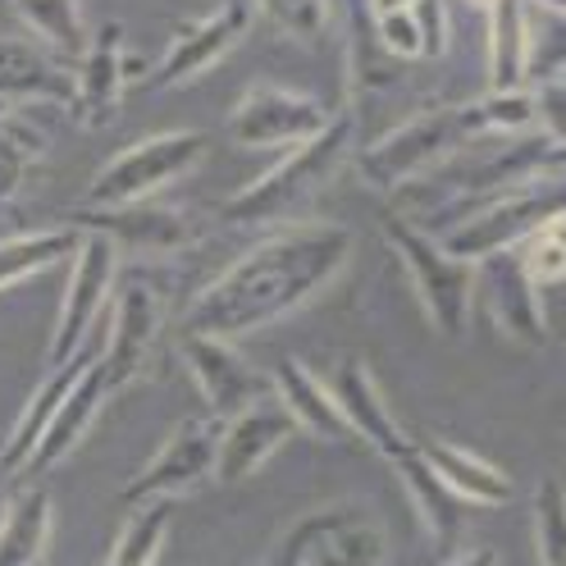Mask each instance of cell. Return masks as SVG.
Returning <instances> with one entry per match:
<instances>
[{
  "label": "cell",
  "mask_w": 566,
  "mask_h": 566,
  "mask_svg": "<svg viewBox=\"0 0 566 566\" xmlns=\"http://www.w3.org/2000/svg\"><path fill=\"white\" fill-rule=\"evenodd\" d=\"M352 252H357L352 229L334 220L279 224L270 238H261L252 252H242L220 279H210L188 302L184 329L216 334L229 343L256 329H270L321 297L343 274Z\"/></svg>",
  "instance_id": "1"
},
{
  "label": "cell",
  "mask_w": 566,
  "mask_h": 566,
  "mask_svg": "<svg viewBox=\"0 0 566 566\" xmlns=\"http://www.w3.org/2000/svg\"><path fill=\"white\" fill-rule=\"evenodd\" d=\"M484 133H503V137L535 133V96H530V87L484 92L480 101L430 105V111L402 119L398 128L375 137L370 147H361L357 174H361V184H370L379 192H402L407 184L424 179V174L439 169L452 151H462L467 142H475Z\"/></svg>",
  "instance_id": "2"
},
{
  "label": "cell",
  "mask_w": 566,
  "mask_h": 566,
  "mask_svg": "<svg viewBox=\"0 0 566 566\" xmlns=\"http://www.w3.org/2000/svg\"><path fill=\"white\" fill-rule=\"evenodd\" d=\"M347 165H357V115H352V111L334 115V124L321 137H311V142H302V147H293L274 169H265L256 184H247L242 192H233L220 216H224V224H270V220H283L293 206L311 201Z\"/></svg>",
  "instance_id": "3"
},
{
  "label": "cell",
  "mask_w": 566,
  "mask_h": 566,
  "mask_svg": "<svg viewBox=\"0 0 566 566\" xmlns=\"http://www.w3.org/2000/svg\"><path fill=\"white\" fill-rule=\"evenodd\" d=\"M384 242L398 252L411 289L424 306V321L434 325L439 338L457 343L467 338L471 329V297H475V283H480V265L471 261H457L452 252H443V242H434L424 233L407 210H384L379 216Z\"/></svg>",
  "instance_id": "4"
},
{
  "label": "cell",
  "mask_w": 566,
  "mask_h": 566,
  "mask_svg": "<svg viewBox=\"0 0 566 566\" xmlns=\"http://www.w3.org/2000/svg\"><path fill=\"white\" fill-rule=\"evenodd\" d=\"M566 169H544L530 174L521 184H507L493 197H484L467 220H457L443 238V252H452L457 261H489L507 252V247H521L530 233H535L548 216L566 210Z\"/></svg>",
  "instance_id": "5"
},
{
  "label": "cell",
  "mask_w": 566,
  "mask_h": 566,
  "mask_svg": "<svg viewBox=\"0 0 566 566\" xmlns=\"http://www.w3.org/2000/svg\"><path fill=\"white\" fill-rule=\"evenodd\" d=\"M388 539L370 507L361 503H321L283 525L261 566H384Z\"/></svg>",
  "instance_id": "6"
},
{
  "label": "cell",
  "mask_w": 566,
  "mask_h": 566,
  "mask_svg": "<svg viewBox=\"0 0 566 566\" xmlns=\"http://www.w3.org/2000/svg\"><path fill=\"white\" fill-rule=\"evenodd\" d=\"M210 156V142L197 128H165L133 142V147L115 151L105 160L92 184L83 188V206L105 210V206H128V201H147L151 192H160L165 184L192 174L201 160Z\"/></svg>",
  "instance_id": "7"
},
{
  "label": "cell",
  "mask_w": 566,
  "mask_h": 566,
  "mask_svg": "<svg viewBox=\"0 0 566 566\" xmlns=\"http://www.w3.org/2000/svg\"><path fill=\"white\" fill-rule=\"evenodd\" d=\"M115 279H119V247L111 238L83 233L74 261H69V289L60 297L55 334H51V347H46V370L78 361L92 347L96 321L111 311Z\"/></svg>",
  "instance_id": "8"
},
{
  "label": "cell",
  "mask_w": 566,
  "mask_h": 566,
  "mask_svg": "<svg viewBox=\"0 0 566 566\" xmlns=\"http://www.w3.org/2000/svg\"><path fill=\"white\" fill-rule=\"evenodd\" d=\"M216 462H220V420L188 416L179 430L147 457V467L124 484V503L151 507V503L184 499L197 484L216 480Z\"/></svg>",
  "instance_id": "9"
},
{
  "label": "cell",
  "mask_w": 566,
  "mask_h": 566,
  "mask_svg": "<svg viewBox=\"0 0 566 566\" xmlns=\"http://www.w3.org/2000/svg\"><path fill=\"white\" fill-rule=\"evenodd\" d=\"M69 224L78 233H96L111 238L119 252L133 256H174L188 252V247L201 238V224L188 206H169V201H128V206H78L69 210Z\"/></svg>",
  "instance_id": "10"
},
{
  "label": "cell",
  "mask_w": 566,
  "mask_h": 566,
  "mask_svg": "<svg viewBox=\"0 0 566 566\" xmlns=\"http://www.w3.org/2000/svg\"><path fill=\"white\" fill-rule=\"evenodd\" d=\"M334 124V111L321 96H306L297 87L256 83L229 111V133L238 147H283L293 151L302 142L321 137Z\"/></svg>",
  "instance_id": "11"
},
{
  "label": "cell",
  "mask_w": 566,
  "mask_h": 566,
  "mask_svg": "<svg viewBox=\"0 0 566 566\" xmlns=\"http://www.w3.org/2000/svg\"><path fill=\"white\" fill-rule=\"evenodd\" d=\"M179 357L197 384V394L210 407V420H220V424L274 394V379H265L229 338L179 329Z\"/></svg>",
  "instance_id": "12"
},
{
  "label": "cell",
  "mask_w": 566,
  "mask_h": 566,
  "mask_svg": "<svg viewBox=\"0 0 566 566\" xmlns=\"http://www.w3.org/2000/svg\"><path fill=\"white\" fill-rule=\"evenodd\" d=\"M160 329H165L160 289L147 279L124 283L119 297L111 302V334H105V347H101V370L111 379L115 394H124V388H133L142 375H147Z\"/></svg>",
  "instance_id": "13"
},
{
  "label": "cell",
  "mask_w": 566,
  "mask_h": 566,
  "mask_svg": "<svg viewBox=\"0 0 566 566\" xmlns=\"http://www.w3.org/2000/svg\"><path fill=\"white\" fill-rule=\"evenodd\" d=\"M252 19H256V0H220L206 19H192L179 38L169 42V51L151 64L147 87L192 83L197 74H206L210 64H220L247 32H252Z\"/></svg>",
  "instance_id": "14"
},
{
  "label": "cell",
  "mask_w": 566,
  "mask_h": 566,
  "mask_svg": "<svg viewBox=\"0 0 566 566\" xmlns=\"http://www.w3.org/2000/svg\"><path fill=\"white\" fill-rule=\"evenodd\" d=\"M484 289H489V315L493 329H499L512 347H548V311L539 297V283L530 274L521 247H507V252L480 261Z\"/></svg>",
  "instance_id": "15"
},
{
  "label": "cell",
  "mask_w": 566,
  "mask_h": 566,
  "mask_svg": "<svg viewBox=\"0 0 566 566\" xmlns=\"http://www.w3.org/2000/svg\"><path fill=\"white\" fill-rule=\"evenodd\" d=\"M297 434L293 411L283 407L279 394L252 402L242 416L220 424V462H216V484H242L252 480L270 457Z\"/></svg>",
  "instance_id": "16"
},
{
  "label": "cell",
  "mask_w": 566,
  "mask_h": 566,
  "mask_svg": "<svg viewBox=\"0 0 566 566\" xmlns=\"http://www.w3.org/2000/svg\"><path fill=\"white\" fill-rule=\"evenodd\" d=\"M388 467L398 471L407 499H411V507H416V516H420V525H424V535H430L434 557H439V562L457 557V544H462L467 507H471V503H462V499H457V493L434 475V467L420 457L416 439H411L398 457H388Z\"/></svg>",
  "instance_id": "17"
},
{
  "label": "cell",
  "mask_w": 566,
  "mask_h": 566,
  "mask_svg": "<svg viewBox=\"0 0 566 566\" xmlns=\"http://www.w3.org/2000/svg\"><path fill=\"white\" fill-rule=\"evenodd\" d=\"M111 398H115V388H111V379H105L101 357H96V361L78 375V384L69 388V398L60 402V411H55V420H51L46 439L38 443V452H32V462L23 467L19 480H42L46 471H55L64 457L92 434V424L101 420L105 407H111Z\"/></svg>",
  "instance_id": "18"
},
{
  "label": "cell",
  "mask_w": 566,
  "mask_h": 566,
  "mask_svg": "<svg viewBox=\"0 0 566 566\" xmlns=\"http://www.w3.org/2000/svg\"><path fill=\"white\" fill-rule=\"evenodd\" d=\"M19 101L74 105L78 78H74V69L60 64L46 46L14 38V32H0V105H19Z\"/></svg>",
  "instance_id": "19"
},
{
  "label": "cell",
  "mask_w": 566,
  "mask_h": 566,
  "mask_svg": "<svg viewBox=\"0 0 566 566\" xmlns=\"http://www.w3.org/2000/svg\"><path fill=\"white\" fill-rule=\"evenodd\" d=\"M128 46H124V23L119 19H105L96 28V38L83 55V64L74 69V78H78V101H74V115L83 124H105L115 111H119V101H124V87L133 83L128 74Z\"/></svg>",
  "instance_id": "20"
},
{
  "label": "cell",
  "mask_w": 566,
  "mask_h": 566,
  "mask_svg": "<svg viewBox=\"0 0 566 566\" xmlns=\"http://www.w3.org/2000/svg\"><path fill=\"white\" fill-rule=\"evenodd\" d=\"M329 388H334V398H338V407H343V416L352 424V434H357L361 443H370L384 462L388 457H398L411 443V434L394 420V411L384 407L379 384H375V375H370V366L361 357H343L334 379H329Z\"/></svg>",
  "instance_id": "21"
},
{
  "label": "cell",
  "mask_w": 566,
  "mask_h": 566,
  "mask_svg": "<svg viewBox=\"0 0 566 566\" xmlns=\"http://www.w3.org/2000/svg\"><path fill=\"white\" fill-rule=\"evenodd\" d=\"M420 457L434 467V475L457 493L462 503H480V507H507L516 499V484L507 471H499L493 462H484L480 452L452 443L443 434H424L416 439Z\"/></svg>",
  "instance_id": "22"
},
{
  "label": "cell",
  "mask_w": 566,
  "mask_h": 566,
  "mask_svg": "<svg viewBox=\"0 0 566 566\" xmlns=\"http://www.w3.org/2000/svg\"><path fill=\"white\" fill-rule=\"evenodd\" d=\"M96 357H101V352H96V343H92L78 361L46 370V379H42L38 388H32L28 407L19 411V420H14V430H10L6 448H0V471H6V475H23V467L32 462V452H38V443L46 439V430H51V420H55L60 402L69 398V388L78 384V375H83Z\"/></svg>",
  "instance_id": "23"
},
{
  "label": "cell",
  "mask_w": 566,
  "mask_h": 566,
  "mask_svg": "<svg viewBox=\"0 0 566 566\" xmlns=\"http://www.w3.org/2000/svg\"><path fill=\"white\" fill-rule=\"evenodd\" d=\"M270 379H274V394L283 398V407L293 411L297 430L325 439V443L357 439V434H352V424H347V416H343V407H338V398H334V388L315 375L311 366H302L297 357H283Z\"/></svg>",
  "instance_id": "24"
},
{
  "label": "cell",
  "mask_w": 566,
  "mask_h": 566,
  "mask_svg": "<svg viewBox=\"0 0 566 566\" xmlns=\"http://www.w3.org/2000/svg\"><path fill=\"white\" fill-rule=\"evenodd\" d=\"M535 64V32H530L525 0H499L489 10V92H521Z\"/></svg>",
  "instance_id": "25"
},
{
  "label": "cell",
  "mask_w": 566,
  "mask_h": 566,
  "mask_svg": "<svg viewBox=\"0 0 566 566\" xmlns=\"http://www.w3.org/2000/svg\"><path fill=\"white\" fill-rule=\"evenodd\" d=\"M55 530V503L42 484L19 489L0 516V566H38V557L51 544Z\"/></svg>",
  "instance_id": "26"
},
{
  "label": "cell",
  "mask_w": 566,
  "mask_h": 566,
  "mask_svg": "<svg viewBox=\"0 0 566 566\" xmlns=\"http://www.w3.org/2000/svg\"><path fill=\"white\" fill-rule=\"evenodd\" d=\"M10 10L28 23V32H32V38H38L60 64H69V69L83 64V55H87V46H92L96 32L87 28L78 0H10Z\"/></svg>",
  "instance_id": "27"
},
{
  "label": "cell",
  "mask_w": 566,
  "mask_h": 566,
  "mask_svg": "<svg viewBox=\"0 0 566 566\" xmlns=\"http://www.w3.org/2000/svg\"><path fill=\"white\" fill-rule=\"evenodd\" d=\"M83 233L74 224L60 229H32V233H14L0 238V293L14 289L23 279H38L60 261H74Z\"/></svg>",
  "instance_id": "28"
},
{
  "label": "cell",
  "mask_w": 566,
  "mask_h": 566,
  "mask_svg": "<svg viewBox=\"0 0 566 566\" xmlns=\"http://www.w3.org/2000/svg\"><path fill=\"white\" fill-rule=\"evenodd\" d=\"M46 151V137L14 105H0V206L14 201L28 184V169Z\"/></svg>",
  "instance_id": "29"
},
{
  "label": "cell",
  "mask_w": 566,
  "mask_h": 566,
  "mask_svg": "<svg viewBox=\"0 0 566 566\" xmlns=\"http://www.w3.org/2000/svg\"><path fill=\"white\" fill-rule=\"evenodd\" d=\"M169 516L174 503H151V507H137L133 521L119 530V539L105 557V566H156L165 535H169Z\"/></svg>",
  "instance_id": "30"
},
{
  "label": "cell",
  "mask_w": 566,
  "mask_h": 566,
  "mask_svg": "<svg viewBox=\"0 0 566 566\" xmlns=\"http://www.w3.org/2000/svg\"><path fill=\"white\" fill-rule=\"evenodd\" d=\"M530 521H535V553L539 566H566V489L557 475H544L535 489V507H530Z\"/></svg>",
  "instance_id": "31"
},
{
  "label": "cell",
  "mask_w": 566,
  "mask_h": 566,
  "mask_svg": "<svg viewBox=\"0 0 566 566\" xmlns=\"http://www.w3.org/2000/svg\"><path fill=\"white\" fill-rule=\"evenodd\" d=\"M394 78H398V60L379 46V38H375V14H370V6H366V23L352 32L347 83L357 87L361 96H370V92H388V83H394Z\"/></svg>",
  "instance_id": "32"
},
{
  "label": "cell",
  "mask_w": 566,
  "mask_h": 566,
  "mask_svg": "<svg viewBox=\"0 0 566 566\" xmlns=\"http://www.w3.org/2000/svg\"><path fill=\"white\" fill-rule=\"evenodd\" d=\"M521 256H525V265H530V274H535L539 289L544 283L566 279V210L548 216L535 233L521 242Z\"/></svg>",
  "instance_id": "33"
},
{
  "label": "cell",
  "mask_w": 566,
  "mask_h": 566,
  "mask_svg": "<svg viewBox=\"0 0 566 566\" xmlns=\"http://www.w3.org/2000/svg\"><path fill=\"white\" fill-rule=\"evenodd\" d=\"M256 10L297 42L329 38V0H256Z\"/></svg>",
  "instance_id": "34"
},
{
  "label": "cell",
  "mask_w": 566,
  "mask_h": 566,
  "mask_svg": "<svg viewBox=\"0 0 566 566\" xmlns=\"http://www.w3.org/2000/svg\"><path fill=\"white\" fill-rule=\"evenodd\" d=\"M375 38L379 46L394 55L398 64H411V60H424V42H420V23L407 10H394V14H375Z\"/></svg>",
  "instance_id": "35"
},
{
  "label": "cell",
  "mask_w": 566,
  "mask_h": 566,
  "mask_svg": "<svg viewBox=\"0 0 566 566\" xmlns=\"http://www.w3.org/2000/svg\"><path fill=\"white\" fill-rule=\"evenodd\" d=\"M530 96H535V128H539V137H548L553 147H566V74L535 83V87H530Z\"/></svg>",
  "instance_id": "36"
},
{
  "label": "cell",
  "mask_w": 566,
  "mask_h": 566,
  "mask_svg": "<svg viewBox=\"0 0 566 566\" xmlns=\"http://www.w3.org/2000/svg\"><path fill=\"white\" fill-rule=\"evenodd\" d=\"M411 14H416V23H420L424 60H439L443 46H448V14H443V0H416Z\"/></svg>",
  "instance_id": "37"
},
{
  "label": "cell",
  "mask_w": 566,
  "mask_h": 566,
  "mask_svg": "<svg viewBox=\"0 0 566 566\" xmlns=\"http://www.w3.org/2000/svg\"><path fill=\"white\" fill-rule=\"evenodd\" d=\"M439 566H499V553L493 548H471V553H457V557H448Z\"/></svg>",
  "instance_id": "38"
},
{
  "label": "cell",
  "mask_w": 566,
  "mask_h": 566,
  "mask_svg": "<svg viewBox=\"0 0 566 566\" xmlns=\"http://www.w3.org/2000/svg\"><path fill=\"white\" fill-rule=\"evenodd\" d=\"M366 6H370V14H394V10L416 6V0H366Z\"/></svg>",
  "instance_id": "39"
},
{
  "label": "cell",
  "mask_w": 566,
  "mask_h": 566,
  "mask_svg": "<svg viewBox=\"0 0 566 566\" xmlns=\"http://www.w3.org/2000/svg\"><path fill=\"white\" fill-rule=\"evenodd\" d=\"M544 169H566V147H548V156H544Z\"/></svg>",
  "instance_id": "40"
},
{
  "label": "cell",
  "mask_w": 566,
  "mask_h": 566,
  "mask_svg": "<svg viewBox=\"0 0 566 566\" xmlns=\"http://www.w3.org/2000/svg\"><path fill=\"white\" fill-rule=\"evenodd\" d=\"M525 6H535V10H548V14H566V0H525Z\"/></svg>",
  "instance_id": "41"
},
{
  "label": "cell",
  "mask_w": 566,
  "mask_h": 566,
  "mask_svg": "<svg viewBox=\"0 0 566 566\" xmlns=\"http://www.w3.org/2000/svg\"><path fill=\"white\" fill-rule=\"evenodd\" d=\"M471 6H475V10H484V14H489V10H493V6H499V0H471Z\"/></svg>",
  "instance_id": "42"
},
{
  "label": "cell",
  "mask_w": 566,
  "mask_h": 566,
  "mask_svg": "<svg viewBox=\"0 0 566 566\" xmlns=\"http://www.w3.org/2000/svg\"><path fill=\"white\" fill-rule=\"evenodd\" d=\"M0 10H10V0H0Z\"/></svg>",
  "instance_id": "43"
}]
</instances>
